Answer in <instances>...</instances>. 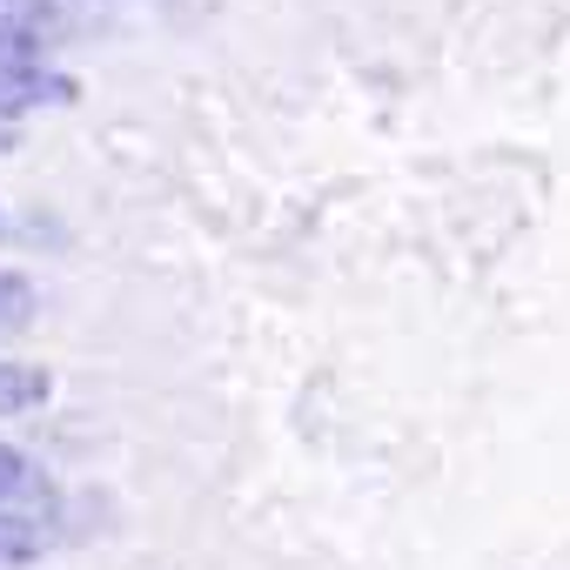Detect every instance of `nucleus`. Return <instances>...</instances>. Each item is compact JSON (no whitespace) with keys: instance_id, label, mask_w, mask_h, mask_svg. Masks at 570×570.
<instances>
[{"instance_id":"obj_1","label":"nucleus","mask_w":570,"mask_h":570,"mask_svg":"<svg viewBox=\"0 0 570 570\" xmlns=\"http://www.w3.org/2000/svg\"><path fill=\"white\" fill-rule=\"evenodd\" d=\"M81 95L75 75H61L55 61H21V55H0V121L35 115V108H68Z\"/></svg>"},{"instance_id":"obj_2","label":"nucleus","mask_w":570,"mask_h":570,"mask_svg":"<svg viewBox=\"0 0 570 570\" xmlns=\"http://www.w3.org/2000/svg\"><path fill=\"white\" fill-rule=\"evenodd\" d=\"M68 35L61 0H0V55L48 61V48Z\"/></svg>"},{"instance_id":"obj_3","label":"nucleus","mask_w":570,"mask_h":570,"mask_svg":"<svg viewBox=\"0 0 570 570\" xmlns=\"http://www.w3.org/2000/svg\"><path fill=\"white\" fill-rule=\"evenodd\" d=\"M0 510H21V517H61V490H55V476H48L28 450H14V443H0Z\"/></svg>"},{"instance_id":"obj_4","label":"nucleus","mask_w":570,"mask_h":570,"mask_svg":"<svg viewBox=\"0 0 570 570\" xmlns=\"http://www.w3.org/2000/svg\"><path fill=\"white\" fill-rule=\"evenodd\" d=\"M48 396H55V376L48 370H35V363H0V416H21V410H35Z\"/></svg>"},{"instance_id":"obj_5","label":"nucleus","mask_w":570,"mask_h":570,"mask_svg":"<svg viewBox=\"0 0 570 570\" xmlns=\"http://www.w3.org/2000/svg\"><path fill=\"white\" fill-rule=\"evenodd\" d=\"M35 309H41L35 282H28V275H14V268H0V336H21V330L35 323Z\"/></svg>"},{"instance_id":"obj_6","label":"nucleus","mask_w":570,"mask_h":570,"mask_svg":"<svg viewBox=\"0 0 570 570\" xmlns=\"http://www.w3.org/2000/svg\"><path fill=\"white\" fill-rule=\"evenodd\" d=\"M14 141H21V135H14V121H0V155H8Z\"/></svg>"},{"instance_id":"obj_7","label":"nucleus","mask_w":570,"mask_h":570,"mask_svg":"<svg viewBox=\"0 0 570 570\" xmlns=\"http://www.w3.org/2000/svg\"><path fill=\"white\" fill-rule=\"evenodd\" d=\"M0 235H8V208H0Z\"/></svg>"}]
</instances>
